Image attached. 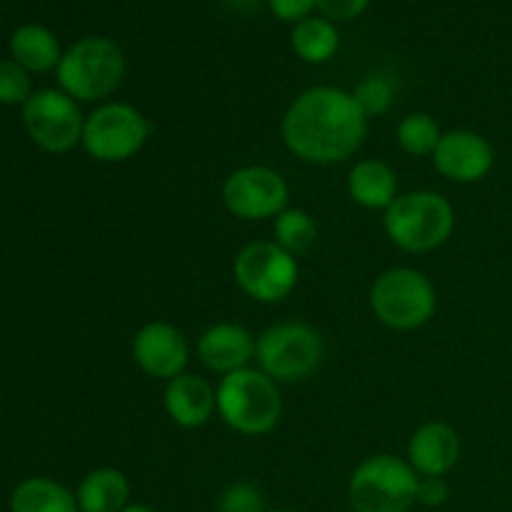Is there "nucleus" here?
<instances>
[{
	"instance_id": "1",
	"label": "nucleus",
	"mask_w": 512,
	"mask_h": 512,
	"mask_svg": "<svg viewBox=\"0 0 512 512\" xmlns=\"http://www.w3.org/2000/svg\"><path fill=\"white\" fill-rule=\"evenodd\" d=\"M280 130L295 158L313 165H335L358 153L368 133V118L353 93L318 85L290 103Z\"/></svg>"
},
{
	"instance_id": "2",
	"label": "nucleus",
	"mask_w": 512,
	"mask_h": 512,
	"mask_svg": "<svg viewBox=\"0 0 512 512\" xmlns=\"http://www.w3.org/2000/svg\"><path fill=\"white\" fill-rule=\"evenodd\" d=\"M128 70L123 48L105 35H88L70 45L60 58L58 85L78 103H98L120 88Z\"/></svg>"
},
{
	"instance_id": "3",
	"label": "nucleus",
	"mask_w": 512,
	"mask_h": 512,
	"mask_svg": "<svg viewBox=\"0 0 512 512\" xmlns=\"http://www.w3.org/2000/svg\"><path fill=\"white\" fill-rule=\"evenodd\" d=\"M215 398H218V415L223 423L248 438L268 435L283 415L278 383L260 368H243L223 375Z\"/></svg>"
},
{
	"instance_id": "4",
	"label": "nucleus",
	"mask_w": 512,
	"mask_h": 512,
	"mask_svg": "<svg viewBox=\"0 0 512 512\" xmlns=\"http://www.w3.org/2000/svg\"><path fill=\"white\" fill-rule=\"evenodd\" d=\"M385 233L405 253H430L448 243L455 230V210L433 190H415L395 198L385 210Z\"/></svg>"
},
{
	"instance_id": "5",
	"label": "nucleus",
	"mask_w": 512,
	"mask_h": 512,
	"mask_svg": "<svg viewBox=\"0 0 512 512\" xmlns=\"http://www.w3.org/2000/svg\"><path fill=\"white\" fill-rule=\"evenodd\" d=\"M420 478L398 455H370L355 468L348 483L353 512H408L418 503Z\"/></svg>"
},
{
	"instance_id": "6",
	"label": "nucleus",
	"mask_w": 512,
	"mask_h": 512,
	"mask_svg": "<svg viewBox=\"0 0 512 512\" xmlns=\"http://www.w3.org/2000/svg\"><path fill=\"white\" fill-rule=\"evenodd\" d=\"M370 310L393 330H415L430 323L438 310V293L425 273L415 268H390L370 288Z\"/></svg>"
},
{
	"instance_id": "7",
	"label": "nucleus",
	"mask_w": 512,
	"mask_h": 512,
	"mask_svg": "<svg viewBox=\"0 0 512 512\" xmlns=\"http://www.w3.org/2000/svg\"><path fill=\"white\" fill-rule=\"evenodd\" d=\"M323 353V338L310 325L288 320V323L270 325L260 335L255 360L258 368L275 383H298L320 368Z\"/></svg>"
},
{
	"instance_id": "8",
	"label": "nucleus",
	"mask_w": 512,
	"mask_h": 512,
	"mask_svg": "<svg viewBox=\"0 0 512 512\" xmlns=\"http://www.w3.org/2000/svg\"><path fill=\"white\" fill-rule=\"evenodd\" d=\"M150 133L153 125L138 108L103 103L85 118L80 145L98 163H125L145 148Z\"/></svg>"
},
{
	"instance_id": "9",
	"label": "nucleus",
	"mask_w": 512,
	"mask_h": 512,
	"mask_svg": "<svg viewBox=\"0 0 512 512\" xmlns=\"http://www.w3.org/2000/svg\"><path fill=\"white\" fill-rule=\"evenodd\" d=\"M298 260L275 240L245 245L233 263L238 288L258 303H280L298 285Z\"/></svg>"
},
{
	"instance_id": "10",
	"label": "nucleus",
	"mask_w": 512,
	"mask_h": 512,
	"mask_svg": "<svg viewBox=\"0 0 512 512\" xmlns=\"http://www.w3.org/2000/svg\"><path fill=\"white\" fill-rule=\"evenodd\" d=\"M23 125L30 140L45 153H68L83 140L85 118L78 100L63 90H38L23 105Z\"/></svg>"
},
{
	"instance_id": "11",
	"label": "nucleus",
	"mask_w": 512,
	"mask_h": 512,
	"mask_svg": "<svg viewBox=\"0 0 512 512\" xmlns=\"http://www.w3.org/2000/svg\"><path fill=\"white\" fill-rule=\"evenodd\" d=\"M290 190L283 175L268 165H245L233 170L223 183V203L235 218L268 220L288 208Z\"/></svg>"
},
{
	"instance_id": "12",
	"label": "nucleus",
	"mask_w": 512,
	"mask_h": 512,
	"mask_svg": "<svg viewBox=\"0 0 512 512\" xmlns=\"http://www.w3.org/2000/svg\"><path fill=\"white\" fill-rule=\"evenodd\" d=\"M133 360L150 378L173 380L188 368V340L175 325L148 323L135 333Z\"/></svg>"
},
{
	"instance_id": "13",
	"label": "nucleus",
	"mask_w": 512,
	"mask_h": 512,
	"mask_svg": "<svg viewBox=\"0 0 512 512\" xmlns=\"http://www.w3.org/2000/svg\"><path fill=\"white\" fill-rule=\"evenodd\" d=\"M433 163L443 178L453 183H478L493 170V145L475 130H448L433 153Z\"/></svg>"
},
{
	"instance_id": "14",
	"label": "nucleus",
	"mask_w": 512,
	"mask_h": 512,
	"mask_svg": "<svg viewBox=\"0 0 512 512\" xmlns=\"http://www.w3.org/2000/svg\"><path fill=\"white\" fill-rule=\"evenodd\" d=\"M258 340L248 328L238 323H218L210 325L198 338V358L210 373L230 375L235 370L248 368L250 360H255Z\"/></svg>"
},
{
	"instance_id": "15",
	"label": "nucleus",
	"mask_w": 512,
	"mask_h": 512,
	"mask_svg": "<svg viewBox=\"0 0 512 512\" xmlns=\"http://www.w3.org/2000/svg\"><path fill=\"white\" fill-rule=\"evenodd\" d=\"M460 438L448 423H425L408 443V463L423 478H443L458 465Z\"/></svg>"
},
{
	"instance_id": "16",
	"label": "nucleus",
	"mask_w": 512,
	"mask_h": 512,
	"mask_svg": "<svg viewBox=\"0 0 512 512\" xmlns=\"http://www.w3.org/2000/svg\"><path fill=\"white\" fill-rule=\"evenodd\" d=\"M163 405L168 418L185 430L203 428L218 410V398L208 380L193 373H183L168 380L163 393Z\"/></svg>"
},
{
	"instance_id": "17",
	"label": "nucleus",
	"mask_w": 512,
	"mask_h": 512,
	"mask_svg": "<svg viewBox=\"0 0 512 512\" xmlns=\"http://www.w3.org/2000/svg\"><path fill=\"white\" fill-rule=\"evenodd\" d=\"M348 193L368 210H388L398 198V175L383 160H360L348 175Z\"/></svg>"
},
{
	"instance_id": "18",
	"label": "nucleus",
	"mask_w": 512,
	"mask_h": 512,
	"mask_svg": "<svg viewBox=\"0 0 512 512\" xmlns=\"http://www.w3.org/2000/svg\"><path fill=\"white\" fill-rule=\"evenodd\" d=\"M128 498V478L115 468L90 470L75 493L80 512H123L130 505Z\"/></svg>"
},
{
	"instance_id": "19",
	"label": "nucleus",
	"mask_w": 512,
	"mask_h": 512,
	"mask_svg": "<svg viewBox=\"0 0 512 512\" xmlns=\"http://www.w3.org/2000/svg\"><path fill=\"white\" fill-rule=\"evenodd\" d=\"M10 53L18 65H23L28 73H48L58 68L63 50H60L58 38L50 33L45 25H20L10 38Z\"/></svg>"
},
{
	"instance_id": "20",
	"label": "nucleus",
	"mask_w": 512,
	"mask_h": 512,
	"mask_svg": "<svg viewBox=\"0 0 512 512\" xmlns=\"http://www.w3.org/2000/svg\"><path fill=\"white\" fill-rule=\"evenodd\" d=\"M290 48L305 63L323 65L333 60L340 50V33L333 20L323 18V15H310L303 23L293 25Z\"/></svg>"
},
{
	"instance_id": "21",
	"label": "nucleus",
	"mask_w": 512,
	"mask_h": 512,
	"mask_svg": "<svg viewBox=\"0 0 512 512\" xmlns=\"http://www.w3.org/2000/svg\"><path fill=\"white\" fill-rule=\"evenodd\" d=\"M10 512H80L65 485L50 478H28L10 495Z\"/></svg>"
},
{
	"instance_id": "22",
	"label": "nucleus",
	"mask_w": 512,
	"mask_h": 512,
	"mask_svg": "<svg viewBox=\"0 0 512 512\" xmlns=\"http://www.w3.org/2000/svg\"><path fill=\"white\" fill-rule=\"evenodd\" d=\"M275 243L280 248L288 250L290 255L308 253L318 240V225H315L313 215L303 208H285L283 213L275 218L273 225Z\"/></svg>"
},
{
	"instance_id": "23",
	"label": "nucleus",
	"mask_w": 512,
	"mask_h": 512,
	"mask_svg": "<svg viewBox=\"0 0 512 512\" xmlns=\"http://www.w3.org/2000/svg\"><path fill=\"white\" fill-rule=\"evenodd\" d=\"M395 138H398L403 153L413 155V158H425V155L435 153L440 138H443V130L430 113H410L398 123Z\"/></svg>"
},
{
	"instance_id": "24",
	"label": "nucleus",
	"mask_w": 512,
	"mask_h": 512,
	"mask_svg": "<svg viewBox=\"0 0 512 512\" xmlns=\"http://www.w3.org/2000/svg\"><path fill=\"white\" fill-rule=\"evenodd\" d=\"M393 95L395 83L390 78H385V75H368V78L353 90L355 103L363 110L365 118L388 113V108L393 105Z\"/></svg>"
},
{
	"instance_id": "25",
	"label": "nucleus",
	"mask_w": 512,
	"mask_h": 512,
	"mask_svg": "<svg viewBox=\"0 0 512 512\" xmlns=\"http://www.w3.org/2000/svg\"><path fill=\"white\" fill-rule=\"evenodd\" d=\"M30 95H33V85H30L28 70L15 60H0V103L25 105Z\"/></svg>"
},
{
	"instance_id": "26",
	"label": "nucleus",
	"mask_w": 512,
	"mask_h": 512,
	"mask_svg": "<svg viewBox=\"0 0 512 512\" xmlns=\"http://www.w3.org/2000/svg\"><path fill=\"white\" fill-rule=\"evenodd\" d=\"M218 512H265V500L255 485L233 483L220 495Z\"/></svg>"
},
{
	"instance_id": "27",
	"label": "nucleus",
	"mask_w": 512,
	"mask_h": 512,
	"mask_svg": "<svg viewBox=\"0 0 512 512\" xmlns=\"http://www.w3.org/2000/svg\"><path fill=\"white\" fill-rule=\"evenodd\" d=\"M370 8V0H315V10L333 23L355 20Z\"/></svg>"
},
{
	"instance_id": "28",
	"label": "nucleus",
	"mask_w": 512,
	"mask_h": 512,
	"mask_svg": "<svg viewBox=\"0 0 512 512\" xmlns=\"http://www.w3.org/2000/svg\"><path fill=\"white\" fill-rule=\"evenodd\" d=\"M270 13L283 23H303L315 10V0H268Z\"/></svg>"
},
{
	"instance_id": "29",
	"label": "nucleus",
	"mask_w": 512,
	"mask_h": 512,
	"mask_svg": "<svg viewBox=\"0 0 512 512\" xmlns=\"http://www.w3.org/2000/svg\"><path fill=\"white\" fill-rule=\"evenodd\" d=\"M450 490L443 478H420L418 485V503L425 508H440L448 503Z\"/></svg>"
},
{
	"instance_id": "30",
	"label": "nucleus",
	"mask_w": 512,
	"mask_h": 512,
	"mask_svg": "<svg viewBox=\"0 0 512 512\" xmlns=\"http://www.w3.org/2000/svg\"><path fill=\"white\" fill-rule=\"evenodd\" d=\"M225 5H228L230 10H235V13H253V10H258L260 5L268 3V0H223Z\"/></svg>"
},
{
	"instance_id": "31",
	"label": "nucleus",
	"mask_w": 512,
	"mask_h": 512,
	"mask_svg": "<svg viewBox=\"0 0 512 512\" xmlns=\"http://www.w3.org/2000/svg\"><path fill=\"white\" fill-rule=\"evenodd\" d=\"M123 512H155L153 508H148V505H140V503H130L128 508H125Z\"/></svg>"
},
{
	"instance_id": "32",
	"label": "nucleus",
	"mask_w": 512,
	"mask_h": 512,
	"mask_svg": "<svg viewBox=\"0 0 512 512\" xmlns=\"http://www.w3.org/2000/svg\"><path fill=\"white\" fill-rule=\"evenodd\" d=\"M273 512H290V510H273Z\"/></svg>"
}]
</instances>
